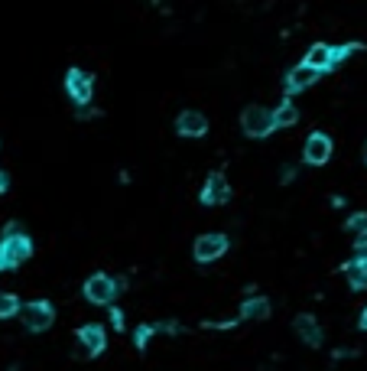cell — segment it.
<instances>
[{
	"instance_id": "cell-1",
	"label": "cell",
	"mask_w": 367,
	"mask_h": 371,
	"mask_svg": "<svg viewBox=\"0 0 367 371\" xmlns=\"http://www.w3.org/2000/svg\"><path fill=\"white\" fill-rule=\"evenodd\" d=\"M33 254V244L23 232H20V225H10L7 232H4V241H0V267H20L23 261H30Z\"/></svg>"
},
{
	"instance_id": "cell-2",
	"label": "cell",
	"mask_w": 367,
	"mask_h": 371,
	"mask_svg": "<svg viewBox=\"0 0 367 371\" xmlns=\"http://www.w3.org/2000/svg\"><path fill=\"white\" fill-rule=\"evenodd\" d=\"M241 127H244L247 137H267V134H273V111L263 108V104H251V108H244V114H241Z\"/></svg>"
},
{
	"instance_id": "cell-3",
	"label": "cell",
	"mask_w": 367,
	"mask_h": 371,
	"mask_svg": "<svg viewBox=\"0 0 367 371\" xmlns=\"http://www.w3.org/2000/svg\"><path fill=\"white\" fill-rule=\"evenodd\" d=\"M20 316H23V326L30 333H46L55 319V309L49 306L46 300H36V303H26V306L20 309Z\"/></svg>"
},
{
	"instance_id": "cell-4",
	"label": "cell",
	"mask_w": 367,
	"mask_h": 371,
	"mask_svg": "<svg viewBox=\"0 0 367 371\" xmlns=\"http://www.w3.org/2000/svg\"><path fill=\"white\" fill-rule=\"evenodd\" d=\"M114 296H117V280L114 277H107V274L88 277V284H84V300L88 303L107 306V303H114Z\"/></svg>"
},
{
	"instance_id": "cell-5",
	"label": "cell",
	"mask_w": 367,
	"mask_h": 371,
	"mask_svg": "<svg viewBox=\"0 0 367 371\" xmlns=\"http://www.w3.org/2000/svg\"><path fill=\"white\" fill-rule=\"evenodd\" d=\"M65 92L72 95V101H78V104H88V101H92V95H94L92 75H88V72H82V69H72L69 75H65Z\"/></svg>"
},
{
	"instance_id": "cell-6",
	"label": "cell",
	"mask_w": 367,
	"mask_h": 371,
	"mask_svg": "<svg viewBox=\"0 0 367 371\" xmlns=\"http://www.w3.org/2000/svg\"><path fill=\"white\" fill-rule=\"evenodd\" d=\"M224 251H228V238L224 235H202L195 241V261H202V264L218 261Z\"/></svg>"
},
{
	"instance_id": "cell-7",
	"label": "cell",
	"mask_w": 367,
	"mask_h": 371,
	"mask_svg": "<svg viewBox=\"0 0 367 371\" xmlns=\"http://www.w3.org/2000/svg\"><path fill=\"white\" fill-rule=\"evenodd\" d=\"M302 156H306L309 166H322V163H329L332 156V140L325 134H312L306 140V147H302Z\"/></svg>"
},
{
	"instance_id": "cell-8",
	"label": "cell",
	"mask_w": 367,
	"mask_h": 371,
	"mask_svg": "<svg viewBox=\"0 0 367 371\" xmlns=\"http://www.w3.org/2000/svg\"><path fill=\"white\" fill-rule=\"evenodd\" d=\"M228 199H231L228 179H224L221 173H212L208 183H205V189H202V202H205V205H224Z\"/></svg>"
},
{
	"instance_id": "cell-9",
	"label": "cell",
	"mask_w": 367,
	"mask_h": 371,
	"mask_svg": "<svg viewBox=\"0 0 367 371\" xmlns=\"http://www.w3.org/2000/svg\"><path fill=\"white\" fill-rule=\"evenodd\" d=\"M315 82H319V72L315 69H309V65H292L290 75H286V92L299 95V92H306V88H312Z\"/></svg>"
},
{
	"instance_id": "cell-10",
	"label": "cell",
	"mask_w": 367,
	"mask_h": 371,
	"mask_svg": "<svg viewBox=\"0 0 367 371\" xmlns=\"http://www.w3.org/2000/svg\"><path fill=\"white\" fill-rule=\"evenodd\" d=\"M78 342H82V348L88 355H101L107 345V333L101 326H82V329H78Z\"/></svg>"
},
{
	"instance_id": "cell-11",
	"label": "cell",
	"mask_w": 367,
	"mask_h": 371,
	"mask_svg": "<svg viewBox=\"0 0 367 371\" xmlns=\"http://www.w3.org/2000/svg\"><path fill=\"white\" fill-rule=\"evenodd\" d=\"M176 131L182 134V137H205L208 121H205V114H199V111H182L179 121H176Z\"/></svg>"
},
{
	"instance_id": "cell-12",
	"label": "cell",
	"mask_w": 367,
	"mask_h": 371,
	"mask_svg": "<svg viewBox=\"0 0 367 371\" xmlns=\"http://www.w3.org/2000/svg\"><path fill=\"white\" fill-rule=\"evenodd\" d=\"M302 65H309V69H315V72L335 69V55H332V46H329V43H315V46L306 53V62H302Z\"/></svg>"
},
{
	"instance_id": "cell-13",
	"label": "cell",
	"mask_w": 367,
	"mask_h": 371,
	"mask_svg": "<svg viewBox=\"0 0 367 371\" xmlns=\"http://www.w3.org/2000/svg\"><path fill=\"white\" fill-rule=\"evenodd\" d=\"M296 335L306 345H319L322 342V326L315 323V316H296Z\"/></svg>"
},
{
	"instance_id": "cell-14",
	"label": "cell",
	"mask_w": 367,
	"mask_h": 371,
	"mask_svg": "<svg viewBox=\"0 0 367 371\" xmlns=\"http://www.w3.org/2000/svg\"><path fill=\"white\" fill-rule=\"evenodd\" d=\"M241 316L244 319H267L270 316V300H263V296H251V300L241 306Z\"/></svg>"
},
{
	"instance_id": "cell-15",
	"label": "cell",
	"mask_w": 367,
	"mask_h": 371,
	"mask_svg": "<svg viewBox=\"0 0 367 371\" xmlns=\"http://www.w3.org/2000/svg\"><path fill=\"white\" fill-rule=\"evenodd\" d=\"M344 274H348V280H351V286H367V254H361L358 261H351L348 267H344Z\"/></svg>"
},
{
	"instance_id": "cell-16",
	"label": "cell",
	"mask_w": 367,
	"mask_h": 371,
	"mask_svg": "<svg viewBox=\"0 0 367 371\" xmlns=\"http://www.w3.org/2000/svg\"><path fill=\"white\" fill-rule=\"evenodd\" d=\"M296 121H299V111H296V104H290V101H283V104L273 111V127H292Z\"/></svg>"
},
{
	"instance_id": "cell-17",
	"label": "cell",
	"mask_w": 367,
	"mask_h": 371,
	"mask_svg": "<svg viewBox=\"0 0 367 371\" xmlns=\"http://www.w3.org/2000/svg\"><path fill=\"white\" fill-rule=\"evenodd\" d=\"M20 313V300L13 294H0V319H10Z\"/></svg>"
},
{
	"instance_id": "cell-18",
	"label": "cell",
	"mask_w": 367,
	"mask_h": 371,
	"mask_svg": "<svg viewBox=\"0 0 367 371\" xmlns=\"http://www.w3.org/2000/svg\"><path fill=\"white\" fill-rule=\"evenodd\" d=\"M153 333H156L153 326H143V329H137V345H140V348H143V345H146V342H150V335H153Z\"/></svg>"
},
{
	"instance_id": "cell-19",
	"label": "cell",
	"mask_w": 367,
	"mask_h": 371,
	"mask_svg": "<svg viewBox=\"0 0 367 371\" xmlns=\"http://www.w3.org/2000/svg\"><path fill=\"white\" fill-rule=\"evenodd\" d=\"M348 228H351V232H364V228H367V215H354L351 222H348Z\"/></svg>"
},
{
	"instance_id": "cell-20",
	"label": "cell",
	"mask_w": 367,
	"mask_h": 371,
	"mask_svg": "<svg viewBox=\"0 0 367 371\" xmlns=\"http://www.w3.org/2000/svg\"><path fill=\"white\" fill-rule=\"evenodd\" d=\"M358 251L361 254H367V228L364 232H358Z\"/></svg>"
},
{
	"instance_id": "cell-21",
	"label": "cell",
	"mask_w": 367,
	"mask_h": 371,
	"mask_svg": "<svg viewBox=\"0 0 367 371\" xmlns=\"http://www.w3.org/2000/svg\"><path fill=\"white\" fill-rule=\"evenodd\" d=\"M296 179V166H283V183H292Z\"/></svg>"
},
{
	"instance_id": "cell-22",
	"label": "cell",
	"mask_w": 367,
	"mask_h": 371,
	"mask_svg": "<svg viewBox=\"0 0 367 371\" xmlns=\"http://www.w3.org/2000/svg\"><path fill=\"white\" fill-rule=\"evenodd\" d=\"M7 186H10V176L0 170V193H7Z\"/></svg>"
},
{
	"instance_id": "cell-23",
	"label": "cell",
	"mask_w": 367,
	"mask_h": 371,
	"mask_svg": "<svg viewBox=\"0 0 367 371\" xmlns=\"http://www.w3.org/2000/svg\"><path fill=\"white\" fill-rule=\"evenodd\" d=\"M111 319H114V326H117V329H121V326H124V313H121V309H114V313H111Z\"/></svg>"
},
{
	"instance_id": "cell-24",
	"label": "cell",
	"mask_w": 367,
	"mask_h": 371,
	"mask_svg": "<svg viewBox=\"0 0 367 371\" xmlns=\"http://www.w3.org/2000/svg\"><path fill=\"white\" fill-rule=\"evenodd\" d=\"M361 329H367V309L361 313Z\"/></svg>"
},
{
	"instance_id": "cell-25",
	"label": "cell",
	"mask_w": 367,
	"mask_h": 371,
	"mask_svg": "<svg viewBox=\"0 0 367 371\" xmlns=\"http://www.w3.org/2000/svg\"><path fill=\"white\" fill-rule=\"evenodd\" d=\"M364 154H367V147H364Z\"/></svg>"
}]
</instances>
